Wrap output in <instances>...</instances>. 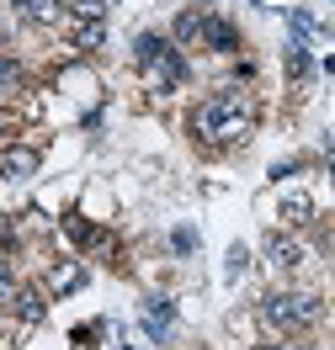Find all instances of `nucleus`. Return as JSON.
Wrapping results in <instances>:
<instances>
[{
	"label": "nucleus",
	"instance_id": "9d476101",
	"mask_svg": "<svg viewBox=\"0 0 335 350\" xmlns=\"http://www.w3.org/2000/svg\"><path fill=\"white\" fill-rule=\"evenodd\" d=\"M165 48H171L165 38H155V32H138V38H134V59H138V69H149L160 53H165Z\"/></svg>",
	"mask_w": 335,
	"mask_h": 350
},
{
	"label": "nucleus",
	"instance_id": "f257e3e1",
	"mask_svg": "<svg viewBox=\"0 0 335 350\" xmlns=\"http://www.w3.org/2000/svg\"><path fill=\"white\" fill-rule=\"evenodd\" d=\"M256 122V107H250L245 96H234V90H223V96H208L197 111H192V133H197L202 144H240Z\"/></svg>",
	"mask_w": 335,
	"mask_h": 350
},
{
	"label": "nucleus",
	"instance_id": "423d86ee",
	"mask_svg": "<svg viewBox=\"0 0 335 350\" xmlns=\"http://www.w3.org/2000/svg\"><path fill=\"white\" fill-rule=\"evenodd\" d=\"M202 43L213 48V53H234V48H240V32L223 22V16H208V22H202Z\"/></svg>",
	"mask_w": 335,
	"mask_h": 350
},
{
	"label": "nucleus",
	"instance_id": "4be33fe9",
	"mask_svg": "<svg viewBox=\"0 0 335 350\" xmlns=\"http://www.w3.org/2000/svg\"><path fill=\"white\" fill-rule=\"evenodd\" d=\"M0 43H5V38H0Z\"/></svg>",
	"mask_w": 335,
	"mask_h": 350
},
{
	"label": "nucleus",
	"instance_id": "1a4fd4ad",
	"mask_svg": "<svg viewBox=\"0 0 335 350\" xmlns=\"http://www.w3.org/2000/svg\"><path fill=\"white\" fill-rule=\"evenodd\" d=\"M11 303H16V319H22V324H38V319H43V292H38V286H22Z\"/></svg>",
	"mask_w": 335,
	"mask_h": 350
},
{
	"label": "nucleus",
	"instance_id": "39448f33",
	"mask_svg": "<svg viewBox=\"0 0 335 350\" xmlns=\"http://www.w3.org/2000/svg\"><path fill=\"white\" fill-rule=\"evenodd\" d=\"M171 319H176V303H171V297H149V303H144V329H149L155 345L171 334Z\"/></svg>",
	"mask_w": 335,
	"mask_h": 350
},
{
	"label": "nucleus",
	"instance_id": "a211bd4d",
	"mask_svg": "<svg viewBox=\"0 0 335 350\" xmlns=\"http://www.w3.org/2000/svg\"><path fill=\"white\" fill-rule=\"evenodd\" d=\"M245 260H250V255L240 250V244H234V250H229V265H223V271H229V276H240V271H245Z\"/></svg>",
	"mask_w": 335,
	"mask_h": 350
},
{
	"label": "nucleus",
	"instance_id": "7ed1b4c3",
	"mask_svg": "<svg viewBox=\"0 0 335 350\" xmlns=\"http://www.w3.org/2000/svg\"><path fill=\"white\" fill-rule=\"evenodd\" d=\"M144 75H149V85H155V90H176L181 80H186V59H181L176 48H165L155 64L144 69Z\"/></svg>",
	"mask_w": 335,
	"mask_h": 350
},
{
	"label": "nucleus",
	"instance_id": "0eeeda50",
	"mask_svg": "<svg viewBox=\"0 0 335 350\" xmlns=\"http://www.w3.org/2000/svg\"><path fill=\"white\" fill-rule=\"evenodd\" d=\"M32 170H38V149H5L0 154V175L5 180H27Z\"/></svg>",
	"mask_w": 335,
	"mask_h": 350
},
{
	"label": "nucleus",
	"instance_id": "4468645a",
	"mask_svg": "<svg viewBox=\"0 0 335 350\" xmlns=\"http://www.w3.org/2000/svg\"><path fill=\"white\" fill-rule=\"evenodd\" d=\"M282 218H288V223H309L314 218V202L309 197H282Z\"/></svg>",
	"mask_w": 335,
	"mask_h": 350
},
{
	"label": "nucleus",
	"instance_id": "6e6552de",
	"mask_svg": "<svg viewBox=\"0 0 335 350\" xmlns=\"http://www.w3.org/2000/svg\"><path fill=\"white\" fill-rule=\"evenodd\" d=\"M16 11H22L27 22H38V27L59 22V0H16Z\"/></svg>",
	"mask_w": 335,
	"mask_h": 350
},
{
	"label": "nucleus",
	"instance_id": "f8f14e48",
	"mask_svg": "<svg viewBox=\"0 0 335 350\" xmlns=\"http://www.w3.org/2000/svg\"><path fill=\"white\" fill-rule=\"evenodd\" d=\"M202 22H208L202 11H181L176 16V43H202Z\"/></svg>",
	"mask_w": 335,
	"mask_h": 350
},
{
	"label": "nucleus",
	"instance_id": "9b49d317",
	"mask_svg": "<svg viewBox=\"0 0 335 350\" xmlns=\"http://www.w3.org/2000/svg\"><path fill=\"white\" fill-rule=\"evenodd\" d=\"M309 75H314V59H309V48H303V43H288V80H293V85H303Z\"/></svg>",
	"mask_w": 335,
	"mask_h": 350
},
{
	"label": "nucleus",
	"instance_id": "ddd939ff",
	"mask_svg": "<svg viewBox=\"0 0 335 350\" xmlns=\"http://www.w3.org/2000/svg\"><path fill=\"white\" fill-rule=\"evenodd\" d=\"M75 286H86V265H59V271H53V292H75Z\"/></svg>",
	"mask_w": 335,
	"mask_h": 350
},
{
	"label": "nucleus",
	"instance_id": "f03ea898",
	"mask_svg": "<svg viewBox=\"0 0 335 350\" xmlns=\"http://www.w3.org/2000/svg\"><path fill=\"white\" fill-rule=\"evenodd\" d=\"M261 319L271 329H309L319 319V303L309 292H271V297H261Z\"/></svg>",
	"mask_w": 335,
	"mask_h": 350
},
{
	"label": "nucleus",
	"instance_id": "6ab92c4d",
	"mask_svg": "<svg viewBox=\"0 0 335 350\" xmlns=\"http://www.w3.org/2000/svg\"><path fill=\"white\" fill-rule=\"evenodd\" d=\"M171 244L186 255V250H197V234H192V228H176V239H171Z\"/></svg>",
	"mask_w": 335,
	"mask_h": 350
},
{
	"label": "nucleus",
	"instance_id": "f3484780",
	"mask_svg": "<svg viewBox=\"0 0 335 350\" xmlns=\"http://www.w3.org/2000/svg\"><path fill=\"white\" fill-rule=\"evenodd\" d=\"M75 11H80L86 22H101V11H107V0H75Z\"/></svg>",
	"mask_w": 335,
	"mask_h": 350
},
{
	"label": "nucleus",
	"instance_id": "412c9836",
	"mask_svg": "<svg viewBox=\"0 0 335 350\" xmlns=\"http://www.w3.org/2000/svg\"><path fill=\"white\" fill-rule=\"evenodd\" d=\"M266 350H288V345H266Z\"/></svg>",
	"mask_w": 335,
	"mask_h": 350
},
{
	"label": "nucleus",
	"instance_id": "20e7f679",
	"mask_svg": "<svg viewBox=\"0 0 335 350\" xmlns=\"http://www.w3.org/2000/svg\"><path fill=\"white\" fill-rule=\"evenodd\" d=\"M266 260L277 271H298L303 265V244L293 239V234H266Z\"/></svg>",
	"mask_w": 335,
	"mask_h": 350
},
{
	"label": "nucleus",
	"instance_id": "dca6fc26",
	"mask_svg": "<svg viewBox=\"0 0 335 350\" xmlns=\"http://www.w3.org/2000/svg\"><path fill=\"white\" fill-rule=\"evenodd\" d=\"M11 90H22V69L11 59H0V96H11Z\"/></svg>",
	"mask_w": 335,
	"mask_h": 350
},
{
	"label": "nucleus",
	"instance_id": "2eb2a0df",
	"mask_svg": "<svg viewBox=\"0 0 335 350\" xmlns=\"http://www.w3.org/2000/svg\"><path fill=\"white\" fill-rule=\"evenodd\" d=\"M101 38H107V32H101V22H90V27H80L75 48H80V53H96V48H101Z\"/></svg>",
	"mask_w": 335,
	"mask_h": 350
},
{
	"label": "nucleus",
	"instance_id": "aec40b11",
	"mask_svg": "<svg viewBox=\"0 0 335 350\" xmlns=\"http://www.w3.org/2000/svg\"><path fill=\"white\" fill-rule=\"evenodd\" d=\"M16 292H11V271H5V260H0V303H11Z\"/></svg>",
	"mask_w": 335,
	"mask_h": 350
}]
</instances>
